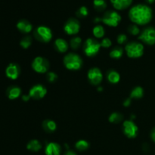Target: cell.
Returning <instances> with one entry per match:
<instances>
[{"mask_svg": "<svg viewBox=\"0 0 155 155\" xmlns=\"http://www.w3.org/2000/svg\"><path fill=\"white\" fill-rule=\"evenodd\" d=\"M121 21V16L119 13L114 11H109L106 12L101 18V21L109 27H115L119 24Z\"/></svg>", "mask_w": 155, "mask_h": 155, "instance_id": "cell-4", "label": "cell"}, {"mask_svg": "<svg viewBox=\"0 0 155 155\" xmlns=\"http://www.w3.org/2000/svg\"><path fill=\"white\" fill-rule=\"evenodd\" d=\"M30 96L29 95H24L22 96V100L24 101H28L29 100H30Z\"/></svg>", "mask_w": 155, "mask_h": 155, "instance_id": "cell-36", "label": "cell"}, {"mask_svg": "<svg viewBox=\"0 0 155 155\" xmlns=\"http://www.w3.org/2000/svg\"><path fill=\"white\" fill-rule=\"evenodd\" d=\"M54 46L56 49L60 52L64 53L66 52L68 49V44L64 39H58L54 42Z\"/></svg>", "mask_w": 155, "mask_h": 155, "instance_id": "cell-18", "label": "cell"}, {"mask_svg": "<svg viewBox=\"0 0 155 155\" xmlns=\"http://www.w3.org/2000/svg\"><path fill=\"white\" fill-rule=\"evenodd\" d=\"M21 90L19 87L17 86H11L8 89L7 95L9 99L13 100L15 98H18L21 95Z\"/></svg>", "mask_w": 155, "mask_h": 155, "instance_id": "cell-17", "label": "cell"}, {"mask_svg": "<svg viewBox=\"0 0 155 155\" xmlns=\"http://www.w3.org/2000/svg\"><path fill=\"white\" fill-rule=\"evenodd\" d=\"M111 45H112L111 41H110V39H108V38H105V39H103L101 42V46L105 48H109V47L111 46Z\"/></svg>", "mask_w": 155, "mask_h": 155, "instance_id": "cell-33", "label": "cell"}, {"mask_svg": "<svg viewBox=\"0 0 155 155\" xmlns=\"http://www.w3.org/2000/svg\"><path fill=\"white\" fill-rule=\"evenodd\" d=\"M128 30H129V32H130V33L134 35V36H137V35L139 33V27H138L136 25H135V24H133V25H130Z\"/></svg>", "mask_w": 155, "mask_h": 155, "instance_id": "cell-31", "label": "cell"}, {"mask_svg": "<svg viewBox=\"0 0 155 155\" xmlns=\"http://www.w3.org/2000/svg\"><path fill=\"white\" fill-rule=\"evenodd\" d=\"M32 68L39 74H45L48 69V62L42 57H36L32 63Z\"/></svg>", "mask_w": 155, "mask_h": 155, "instance_id": "cell-8", "label": "cell"}, {"mask_svg": "<svg viewBox=\"0 0 155 155\" xmlns=\"http://www.w3.org/2000/svg\"><path fill=\"white\" fill-rule=\"evenodd\" d=\"M35 35L38 40L44 42H48L52 38V33L48 27L45 26H40L38 27L35 32Z\"/></svg>", "mask_w": 155, "mask_h": 155, "instance_id": "cell-7", "label": "cell"}, {"mask_svg": "<svg viewBox=\"0 0 155 155\" xmlns=\"http://www.w3.org/2000/svg\"><path fill=\"white\" fill-rule=\"evenodd\" d=\"M80 23L76 19H70L64 25V31L68 35L77 34L80 31Z\"/></svg>", "mask_w": 155, "mask_h": 155, "instance_id": "cell-12", "label": "cell"}, {"mask_svg": "<svg viewBox=\"0 0 155 155\" xmlns=\"http://www.w3.org/2000/svg\"><path fill=\"white\" fill-rule=\"evenodd\" d=\"M124 133L129 139H134L137 136L139 128L132 120L124 121L123 124Z\"/></svg>", "mask_w": 155, "mask_h": 155, "instance_id": "cell-6", "label": "cell"}, {"mask_svg": "<svg viewBox=\"0 0 155 155\" xmlns=\"http://www.w3.org/2000/svg\"><path fill=\"white\" fill-rule=\"evenodd\" d=\"M144 95V90L142 87L140 86H137L135 89H133L130 94V97L131 98H136V99H139L143 97Z\"/></svg>", "mask_w": 155, "mask_h": 155, "instance_id": "cell-21", "label": "cell"}, {"mask_svg": "<svg viewBox=\"0 0 155 155\" xmlns=\"http://www.w3.org/2000/svg\"><path fill=\"white\" fill-rule=\"evenodd\" d=\"M117 42L119 44H124L125 43L126 41L127 40V37L125 34H120L119 36H117Z\"/></svg>", "mask_w": 155, "mask_h": 155, "instance_id": "cell-34", "label": "cell"}, {"mask_svg": "<svg viewBox=\"0 0 155 155\" xmlns=\"http://www.w3.org/2000/svg\"><path fill=\"white\" fill-rule=\"evenodd\" d=\"M76 148L80 151H86L89 147V144L85 140H80L76 143Z\"/></svg>", "mask_w": 155, "mask_h": 155, "instance_id": "cell-26", "label": "cell"}, {"mask_svg": "<svg viewBox=\"0 0 155 155\" xmlns=\"http://www.w3.org/2000/svg\"><path fill=\"white\" fill-rule=\"evenodd\" d=\"M151 139H152V140L155 142V128L152 130V131H151Z\"/></svg>", "mask_w": 155, "mask_h": 155, "instance_id": "cell-37", "label": "cell"}, {"mask_svg": "<svg viewBox=\"0 0 155 155\" xmlns=\"http://www.w3.org/2000/svg\"><path fill=\"white\" fill-rule=\"evenodd\" d=\"M130 104H131V98H127L124 102V105L125 107H129L130 105Z\"/></svg>", "mask_w": 155, "mask_h": 155, "instance_id": "cell-35", "label": "cell"}, {"mask_svg": "<svg viewBox=\"0 0 155 155\" xmlns=\"http://www.w3.org/2000/svg\"><path fill=\"white\" fill-rule=\"evenodd\" d=\"M6 76L12 80H16L20 74L19 67L15 64H10L5 71Z\"/></svg>", "mask_w": 155, "mask_h": 155, "instance_id": "cell-13", "label": "cell"}, {"mask_svg": "<svg viewBox=\"0 0 155 155\" xmlns=\"http://www.w3.org/2000/svg\"><path fill=\"white\" fill-rule=\"evenodd\" d=\"M107 80L110 83L115 84V83H117L120 81V74L117 72L113 71L109 72V74H107Z\"/></svg>", "mask_w": 155, "mask_h": 155, "instance_id": "cell-22", "label": "cell"}, {"mask_svg": "<svg viewBox=\"0 0 155 155\" xmlns=\"http://www.w3.org/2000/svg\"><path fill=\"white\" fill-rule=\"evenodd\" d=\"M123 54H124V51H123L122 48H120V47H116L110 51V58L114 59H119L122 57Z\"/></svg>", "mask_w": 155, "mask_h": 155, "instance_id": "cell-23", "label": "cell"}, {"mask_svg": "<svg viewBox=\"0 0 155 155\" xmlns=\"http://www.w3.org/2000/svg\"><path fill=\"white\" fill-rule=\"evenodd\" d=\"M152 10L149 6L139 4L131 8L129 12V17L131 21L138 25L148 24L152 19Z\"/></svg>", "mask_w": 155, "mask_h": 155, "instance_id": "cell-1", "label": "cell"}, {"mask_svg": "<svg viewBox=\"0 0 155 155\" xmlns=\"http://www.w3.org/2000/svg\"><path fill=\"white\" fill-rule=\"evenodd\" d=\"M27 148L31 151H39L42 148V145L38 140H31L27 145Z\"/></svg>", "mask_w": 155, "mask_h": 155, "instance_id": "cell-20", "label": "cell"}, {"mask_svg": "<svg viewBox=\"0 0 155 155\" xmlns=\"http://www.w3.org/2000/svg\"><path fill=\"white\" fill-rule=\"evenodd\" d=\"M101 48V43L93 39H88L84 45V51L89 57H93L97 54Z\"/></svg>", "mask_w": 155, "mask_h": 155, "instance_id": "cell-5", "label": "cell"}, {"mask_svg": "<svg viewBox=\"0 0 155 155\" xmlns=\"http://www.w3.org/2000/svg\"><path fill=\"white\" fill-rule=\"evenodd\" d=\"M139 39L145 44L152 45L155 44V29L153 27H148L145 29L140 36H139Z\"/></svg>", "mask_w": 155, "mask_h": 155, "instance_id": "cell-9", "label": "cell"}, {"mask_svg": "<svg viewBox=\"0 0 155 155\" xmlns=\"http://www.w3.org/2000/svg\"><path fill=\"white\" fill-rule=\"evenodd\" d=\"M58 79V76L54 72H49L47 74V80L50 83H54L55 82V80Z\"/></svg>", "mask_w": 155, "mask_h": 155, "instance_id": "cell-32", "label": "cell"}, {"mask_svg": "<svg viewBox=\"0 0 155 155\" xmlns=\"http://www.w3.org/2000/svg\"><path fill=\"white\" fill-rule=\"evenodd\" d=\"M64 155H77V154L73 151H68L65 153Z\"/></svg>", "mask_w": 155, "mask_h": 155, "instance_id": "cell-38", "label": "cell"}, {"mask_svg": "<svg viewBox=\"0 0 155 155\" xmlns=\"http://www.w3.org/2000/svg\"><path fill=\"white\" fill-rule=\"evenodd\" d=\"M145 1H146L148 3H149V4H152V3L154 2L155 0H145Z\"/></svg>", "mask_w": 155, "mask_h": 155, "instance_id": "cell-40", "label": "cell"}, {"mask_svg": "<svg viewBox=\"0 0 155 155\" xmlns=\"http://www.w3.org/2000/svg\"><path fill=\"white\" fill-rule=\"evenodd\" d=\"M42 126H43L44 130L46 132H49V133H52V132L55 131L57 126H56L55 122L51 120H46L42 123Z\"/></svg>", "mask_w": 155, "mask_h": 155, "instance_id": "cell-19", "label": "cell"}, {"mask_svg": "<svg viewBox=\"0 0 155 155\" xmlns=\"http://www.w3.org/2000/svg\"><path fill=\"white\" fill-rule=\"evenodd\" d=\"M88 79L90 83L93 85H98L102 81L103 75L101 71L97 68H93L90 69L88 72Z\"/></svg>", "mask_w": 155, "mask_h": 155, "instance_id": "cell-10", "label": "cell"}, {"mask_svg": "<svg viewBox=\"0 0 155 155\" xmlns=\"http://www.w3.org/2000/svg\"><path fill=\"white\" fill-rule=\"evenodd\" d=\"M32 43V39L30 36H25L24 37V39H22V40L21 41L20 44H21V46L24 48H28L29 46H30Z\"/></svg>", "mask_w": 155, "mask_h": 155, "instance_id": "cell-29", "label": "cell"}, {"mask_svg": "<svg viewBox=\"0 0 155 155\" xmlns=\"http://www.w3.org/2000/svg\"><path fill=\"white\" fill-rule=\"evenodd\" d=\"M110 2L117 10H124L132 4L133 0H110Z\"/></svg>", "mask_w": 155, "mask_h": 155, "instance_id": "cell-15", "label": "cell"}, {"mask_svg": "<svg viewBox=\"0 0 155 155\" xmlns=\"http://www.w3.org/2000/svg\"><path fill=\"white\" fill-rule=\"evenodd\" d=\"M126 51L128 57L131 58H138L143 55L144 46L140 42H132L126 45Z\"/></svg>", "mask_w": 155, "mask_h": 155, "instance_id": "cell-3", "label": "cell"}, {"mask_svg": "<svg viewBox=\"0 0 155 155\" xmlns=\"http://www.w3.org/2000/svg\"><path fill=\"white\" fill-rule=\"evenodd\" d=\"M45 155H60L61 146L55 142H50L45 147Z\"/></svg>", "mask_w": 155, "mask_h": 155, "instance_id": "cell-14", "label": "cell"}, {"mask_svg": "<svg viewBox=\"0 0 155 155\" xmlns=\"http://www.w3.org/2000/svg\"><path fill=\"white\" fill-rule=\"evenodd\" d=\"M100 21H101V18H96L95 20H94V22L95 23H98L100 22Z\"/></svg>", "mask_w": 155, "mask_h": 155, "instance_id": "cell-39", "label": "cell"}, {"mask_svg": "<svg viewBox=\"0 0 155 155\" xmlns=\"http://www.w3.org/2000/svg\"><path fill=\"white\" fill-rule=\"evenodd\" d=\"M17 27H18V30L21 32L24 33H28L33 29V26L31 24L28 22V21H25V20H22V21H20L17 24Z\"/></svg>", "mask_w": 155, "mask_h": 155, "instance_id": "cell-16", "label": "cell"}, {"mask_svg": "<svg viewBox=\"0 0 155 155\" xmlns=\"http://www.w3.org/2000/svg\"><path fill=\"white\" fill-rule=\"evenodd\" d=\"M93 35L96 38H101L104 36V27L101 25H97L95 26L92 30Z\"/></svg>", "mask_w": 155, "mask_h": 155, "instance_id": "cell-24", "label": "cell"}, {"mask_svg": "<svg viewBox=\"0 0 155 155\" xmlns=\"http://www.w3.org/2000/svg\"><path fill=\"white\" fill-rule=\"evenodd\" d=\"M82 42L81 38L74 37L71 40V46L73 49H77L80 46Z\"/></svg>", "mask_w": 155, "mask_h": 155, "instance_id": "cell-28", "label": "cell"}, {"mask_svg": "<svg viewBox=\"0 0 155 155\" xmlns=\"http://www.w3.org/2000/svg\"><path fill=\"white\" fill-rule=\"evenodd\" d=\"M94 7L97 9V10H103L106 8L107 4L104 0H94L93 1Z\"/></svg>", "mask_w": 155, "mask_h": 155, "instance_id": "cell-27", "label": "cell"}, {"mask_svg": "<svg viewBox=\"0 0 155 155\" xmlns=\"http://www.w3.org/2000/svg\"><path fill=\"white\" fill-rule=\"evenodd\" d=\"M98 90L99 91V92H101V91L103 90V88L102 87H98Z\"/></svg>", "mask_w": 155, "mask_h": 155, "instance_id": "cell-41", "label": "cell"}, {"mask_svg": "<svg viewBox=\"0 0 155 155\" xmlns=\"http://www.w3.org/2000/svg\"><path fill=\"white\" fill-rule=\"evenodd\" d=\"M64 64L68 70L77 71L82 68L83 60L78 54H74V53H69L64 58Z\"/></svg>", "mask_w": 155, "mask_h": 155, "instance_id": "cell-2", "label": "cell"}, {"mask_svg": "<svg viewBox=\"0 0 155 155\" xmlns=\"http://www.w3.org/2000/svg\"><path fill=\"white\" fill-rule=\"evenodd\" d=\"M88 13H89V12H88L87 8L86 6H82L79 8L78 12H77V15L81 17V18H84V17L87 16Z\"/></svg>", "mask_w": 155, "mask_h": 155, "instance_id": "cell-30", "label": "cell"}, {"mask_svg": "<svg viewBox=\"0 0 155 155\" xmlns=\"http://www.w3.org/2000/svg\"><path fill=\"white\" fill-rule=\"evenodd\" d=\"M109 121L113 124H118V123L121 122L123 120V116L120 113H113L110 115L109 117Z\"/></svg>", "mask_w": 155, "mask_h": 155, "instance_id": "cell-25", "label": "cell"}, {"mask_svg": "<svg viewBox=\"0 0 155 155\" xmlns=\"http://www.w3.org/2000/svg\"><path fill=\"white\" fill-rule=\"evenodd\" d=\"M46 93V89L42 85L38 84L33 86L30 89V92H29V95L30 96V98H33L34 99H40V98H44Z\"/></svg>", "mask_w": 155, "mask_h": 155, "instance_id": "cell-11", "label": "cell"}]
</instances>
